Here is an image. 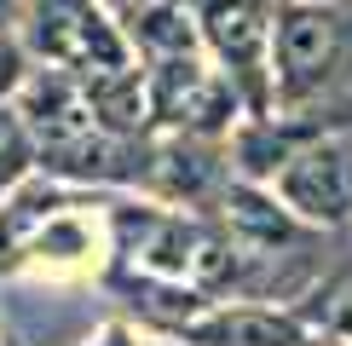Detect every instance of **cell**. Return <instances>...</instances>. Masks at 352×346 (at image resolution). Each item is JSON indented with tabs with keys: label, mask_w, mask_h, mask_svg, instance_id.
<instances>
[{
	"label": "cell",
	"mask_w": 352,
	"mask_h": 346,
	"mask_svg": "<svg viewBox=\"0 0 352 346\" xmlns=\"http://www.w3.org/2000/svg\"><path fill=\"white\" fill-rule=\"evenodd\" d=\"M346 64H352V18L341 6L289 0L277 12V29H272L277 98H289V104L318 98L324 86H335V76H346Z\"/></svg>",
	"instance_id": "6da1fadb"
},
{
	"label": "cell",
	"mask_w": 352,
	"mask_h": 346,
	"mask_svg": "<svg viewBox=\"0 0 352 346\" xmlns=\"http://www.w3.org/2000/svg\"><path fill=\"white\" fill-rule=\"evenodd\" d=\"M23 41L35 58H47L52 69H69V76L127 69V41L98 0H29Z\"/></svg>",
	"instance_id": "7a4b0ae2"
},
{
	"label": "cell",
	"mask_w": 352,
	"mask_h": 346,
	"mask_svg": "<svg viewBox=\"0 0 352 346\" xmlns=\"http://www.w3.org/2000/svg\"><path fill=\"white\" fill-rule=\"evenodd\" d=\"M208 47L231 64V81L248 104H266V58H272V6L266 0H190Z\"/></svg>",
	"instance_id": "3957f363"
},
{
	"label": "cell",
	"mask_w": 352,
	"mask_h": 346,
	"mask_svg": "<svg viewBox=\"0 0 352 346\" xmlns=\"http://www.w3.org/2000/svg\"><path fill=\"white\" fill-rule=\"evenodd\" d=\"M283 202L312 225H346L352 220V150L335 139H312L277 173Z\"/></svg>",
	"instance_id": "277c9868"
},
{
	"label": "cell",
	"mask_w": 352,
	"mask_h": 346,
	"mask_svg": "<svg viewBox=\"0 0 352 346\" xmlns=\"http://www.w3.org/2000/svg\"><path fill=\"white\" fill-rule=\"evenodd\" d=\"M231 110H237L231 81L214 76V69H202L190 52L156 64V76H151V115L185 127V133H214V127H226Z\"/></svg>",
	"instance_id": "5b68a950"
},
{
	"label": "cell",
	"mask_w": 352,
	"mask_h": 346,
	"mask_svg": "<svg viewBox=\"0 0 352 346\" xmlns=\"http://www.w3.org/2000/svg\"><path fill=\"white\" fill-rule=\"evenodd\" d=\"M122 237H127V254H133L144 271H162V277L197 271L202 237L185 220H168V214H133V208H127L122 214Z\"/></svg>",
	"instance_id": "8992f818"
},
{
	"label": "cell",
	"mask_w": 352,
	"mask_h": 346,
	"mask_svg": "<svg viewBox=\"0 0 352 346\" xmlns=\"http://www.w3.org/2000/svg\"><path fill=\"white\" fill-rule=\"evenodd\" d=\"M197 346H312V335L295 323V317H277V312H219L208 323L190 329Z\"/></svg>",
	"instance_id": "52a82bcc"
},
{
	"label": "cell",
	"mask_w": 352,
	"mask_h": 346,
	"mask_svg": "<svg viewBox=\"0 0 352 346\" xmlns=\"http://www.w3.org/2000/svg\"><path fill=\"white\" fill-rule=\"evenodd\" d=\"M87 81V98H93V115L104 133H133L144 127V115H151V86L139 81V69H104V76H81Z\"/></svg>",
	"instance_id": "ba28073f"
},
{
	"label": "cell",
	"mask_w": 352,
	"mask_h": 346,
	"mask_svg": "<svg viewBox=\"0 0 352 346\" xmlns=\"http://www.w3.org/2000/svg\"><path fill=\"white\" fill-rule=\"evenodd\" d=\"M197 12H185L179 0H151V6H139V47L156 52V58H185L197 47Z\"/></svg>",
	"instance_id": "9c48e42d"
},
{
	"label": "cell",
	"mask_w": 352,
	"mask_h": 346,
	"mask_svg": "<svg viewBox=\"0 0 352 346\" xmlns=\"http://www.w3.org/2000/svg\"><path fill=\"white\" fill-rule=\"evenodd\" d=\"M151 173L162 179L168 196H202L214 185V156L197 150V144H168V150L151 156Z\"/></svg>",
	"instance_id": "30bf717a"
},
{
	"label": "cell",
	"mask_w": 352,
	"mask_h": 346,
	"mask_svg": "<svg viewBox=\"0 0 352 346\" xmlns=\"http://www.w3.org/2000/svg\"><path fill=\"white\" fill-rule=\"evenodd\" d=\"M226 220L237 225V231H248V237L272 242V249H277V242H289V220L254 191V185H231V191H226Z\"/></svg>",
	"instance_id": "8fae6325"
},
{
	"label": "cell",
	"mask_w": 352,
	"mask_h": 346,
	"mask_svg": "<svg viewBox=\"0 0 352 346\" xmlns=\"http://www.w3.org/2000/svg\"><path fill=\"white\" fill-rule=\"evenodd\" d=\"M23 162H29V127H23V115L0 110V191L23 173Z\"/></svg>",
	"instance_id": "7c38bea8"
},
{
	"label": "cell",
	"mask_w": 352,
	"mask_h": 346,
	"mask_svg": "<svg viewBox=\"0 0 352 346\" xmlns=\"http://www.w3.org/2000/svg\"><path fill=\"white\" fill-rule=\"evenodd\" d=\"M318 317H324L335 335H352V271H341V277H335V288L318 300Z\"/></svg>",
	"instance_id": "4fadbf2b"
},
{
	"label": "cell",
	"mask_w": 352,
	"mask_h": 346,
	"mask_svg": "<svg viewBox=\"0 0 352 346\" xmlns=\"http://www.w3.org/2000/svg\"><path fill=\"white\" fill-rule=\"evenodd\" d=\"M18 86H23V47L6 35V29H0V98L18 93Z\"/></svg>",
	"instance_id": "5bb4252c"
},
{
	"label": "cell",
	"mask_w": 352,
	"mask_h": 346,
	"mask_svg": "<svg viewBox=\"0 0 352 346\" xmlns=\"http://www.w3.org/2000/svg\"><path fill=\"white\" fill-rule=\"evenodd\" d=\"M23 12H29V0H0V29H6V23H18Z\"/></svg>",
	"instance_id": "9a60e30c"
},
{
	"label": "cell",
	"mask_w": 352,
	"mask_h": 346,
	"mask_svg": "<svg viewBox=\"0 0 352 346\" xmlns=\"http://www.w3.org/2000/svg\"><path fill=\"white\" fill-rule=\"evenodd\" d=\"M104 346H127V335H122V329H110V335H104Z\"/></svg>",
	"instance_id": "2e32d148"
},
{
	"label": "cell",
	"mask_w": 352,
	"mask_h": 346,
	"mask_svg": "<svg viewBox=\"0 0 352 346\" xmlns=\"http://www.w3.org/2000/svg\"><path fill=\"white\" fill-rule=\"evenodd\" d=\"M139 6H151V0H139Z\"/></svg>",
	"instance_id": "e0dca14e"
}]
</instances>
